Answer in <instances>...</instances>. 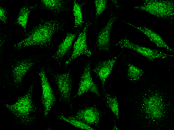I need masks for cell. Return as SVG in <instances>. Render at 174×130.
<instances>
[{"instance_id": "cell-1", "label": "cell", "mask_w": 174, "mask_h": 130, "mask_svg": "<svg viewBox=\"0 0 174 130\" xmlns=\"http://www.w3.org/2000/svg\"><path fill=\"white\" fill-rule=\"evenodd\" d=\"M138 100L139 114L149 123H161L168 119L171 104L162 93L157 90H148Z\"/></svg>"}, {"instance_id": "cell-2", "label": "cell", "mask_w": 174, "mask_h": 130, "mask_svg": "<svg viewBox=\"0 0 174 130\" xmlns=\"http://www.w3.org/2000/svg\"><path fill=\"white\" fill-rule=\"evenodd\" d=\"M63 27L62 23L57 20H41L28 33L25 38L14 44V47L17 50L33 45L38 46L43 48H48L51 45L53 35L63 30Z\"/></svg>"}, {"instance_id": "cell-3", "label": "cell", "mask_w": 174, "mask_h": 130, "mask_svg": "<svg viewBox=\"0 0 174 130\" xmlns=\"http://www.w3.org/2000/svg\"><path fill=\"white\" fill-rule=\"evenodd\" d=\"M33 84L32 83L27 93L19 97L14 103L5 104V107L12 112L15 118L25 125L31 123L35 119L34 115L37 109L32 98Z\"/></svg>"}, {"instance_id": "cell-4", "label": "cell", "mask_w": 174, "mask_h": 130, "mask_svg": "<svg viewBox=\"0 0 174 130\" xmlns=\"http://www.w3.org/2000/svg\"><path fill=\"white\" fill-rule=\"evenodd\" d=\"M134 8L162 18H173L174 15V3L172 1L145 0L142 5Z\"/></svg>"}, {"instance_id": "cell-5", "label": "cell", "mask_w": 174, "mask_h": 130, "mask_svg": "<svg viewBox=\"0 0 174 130\" xmlns=\"http://www.w3.org/2000/svg\"><path fill=\"white\" fill-rule=\"evenodd\" d=\"M116 45L122 48L131 49L151 61L156 58L164 59L173 56L172 55L164 53L157 50L150 49L136 44L130 41L126 38L122 39L116 44Z\"/></svg>"}, {"instance_id": "cell-6", "label": "cell", "mask_w": 174, "mask_h": 130, "mask_svg": "<svg viewBox=\"0 0 174 130\" xmlns=\"http://www.w3.org/2000/svg\"><path fill=\"white\" fill-rule=\"evenodd\" d=\"M38 73L41 80L42 88L41 101L44 108V117H46L55 103L56 100L53 90L45 75L44 68H41Z\"/></svg>"}, {"instance_id": "cell-7", "label": "cell", "mask_w": 174, "mask_h": 130, "mask_svg": "<svg viewBox=\"0 0 174 130\" xmlns=\"http://www.w3.org/2000/svg\"><path fill=\"white\" fill-rule=\"evenodd\" d=\"M70 70L66 73H52L59 91L60 97V101H63L71 104L70 96L72 90V80Z\"/></svg>"}, {"instance_id": "cell-8", "label": "cell", "mask_w": 174, "mask_h": 130, "mask_svg": "<svg viewBox=\"0 0 174 130\" xmlns=\"http://www.w3.org/2000/svg\"><path fill=\"white\" fill-rule=\"evenodd\" d=\"M102 113L96 105L80 110L74 115L68 117L80 121L88 125L99 127L98 123Z\"/></svg>"}, {"instance_id": "cell-9", "label": "cell", "mask_w": 174, "mask_h": 130, "mask_svg": "<svg viewBox=\"0 0 174 130\" xmlns=\"http://www.w3.org/2000/svg\"><path fill=\"white\" fill-rule=\"evenodd\" d=\"M90 24V23L89 22H87L82 31L79 34L76 41L74 43L72 55L65 63L66 67L72 60L80 55H85L90 57L91 55V52L87 44L86 34L87 29Z\"/></svg>"}, {"instance_id": "cell-10", "label": "cell", "mask_w": 174, "mask_h": 130, "mask_svg": "<svg viewBox=\"0 0 174 130\" xmlns=\"http://www.w3.org/2000/svg\"><path fill=\"white\" fill-rule=\"evenodd\" d=\"M90 71V64L88 62L85 65L80 78L77 94L79 96L89 91L98 96L100 95L97 86L91 76Z\"/></svg>"}, {"instance_id": "cell-11", "label": "cell", "mask_w": 174, "mask_h": 130, "mask_svg": "<svg viewBox=\"0 0 174 130\" xmlns=\"http://www.w3.org/2000/svg\"><path fill=\"white\" fill-rule=\"evenodd\" d=\"M116 19L115 17H111L106 25L99 33L97 38L96 45L99 50L109 52L111 29Z\"/></svg>"}, {"instance_id": "cell-12", "label": "cell", "mask_w": 174, "mask_h": 130, "mask_svg": "<svg viewBox=\"0 0 174 130\" xmlns=\"http://www.w3.org/2000/svg\"><path fill=\"white\" fill-rule=\"evenodd\" d=\"M34 64V62L30 59L19 61L15 64L12 69V74L14 82L16 84H21L27 71Z\"/></svg>"}, {"instance_id": "cell-13", "label": "cell", "mask_w": 174, "mask_h": 130, "mask_svg": "<svg viewBox=\"0 0 174 130\" xmlns=\"http://www.w3.org/2000/svg\"><path fill=\"white\" fill-rule=\"evenodd\" d=\"M117 57L116 56L107 60L99 62L93 70L100 79L103 89L107 78L112 71Z\"/></svg>"}, {"instance_id": "cell-14", "label": "cell", "mask_w": 174, "mask_h": 130, "mask_svg": "<svg viewBox=\"0 0 174 130\" xmlns=\"http://www.w3.org/2000/svg\"><path fill=\"white\" fill-rule=\"evenodd\" d=\"M77 34V33H67L65 38L58 46L56 52L52 57V59L56 60L60 64L63 57L70 49Z\"/></svg>"}, {"instance_id": "cell-15", "label": "cell", "mask_w": 174, "mask_h": 130, "mask_svg": "<svg viewBox=\"0 0 174 130\" xmlns=\"http://www.w3.org/2000/svg\"><path fill=\"white\" fill-rule=\"evenodd\" d=\"M126 23L142 32L157 47L164 48L171 52H174L173 50L166 44L158 34L146 27H138L128 23Z\"/></svg>"}, {"instance_id": "cell-16", "label": "cell", "mask_w": 174, "mask_h": 130, "mask_svg": "<svg viewBox=\"0 0 174 130\" xmlns=\"http://www.w3.org/2000/svg\"><path fill=\"white\" fill-rule=\"evenodd\" d=\"M37 6V4L32 5H26L20 9L18 15L15 20L14 23L21 26L23 28L25 36L27 35L26 26L28 20L30 12Z\"/></svg>"}, {"instance_id": "cell-17", "label": "cell", "mask_w": 174, "mask_h": 130, "mask_svg": "<svg viewBox=\"0 0 174 130\" xmlns=\"http://www.w3.org/2000/svg\"><path fill=\"white\" fill-rule=\"evenodd\" d=\"M41 5L43 8L55 13H57L66 10L64 5L66 1L62 0H42Z\"/></svg>"}, {"instance_id": "cell-18", "label": "cell", "mask_w": 174, "mask_h": 130, "mask_svg": "<svg viewBox=\"0 0 174 130\" xmlns=\"http://www.w3.org/2000/svg\"><path fill=\"white\" fill-rule=\"evenodd\" d=\"M85 3L79 4L76 0L73 1V14L75 19L74 27H81L84 22L83 20L81 8Z\"/></svg>"}, {"instance_id": "cell-19", "label": "cell", "mask_w": 174, "mask_h": 130, "mask_svg": "<svg viewBox=\"0 0 174 130\" xmlns=\"http://www.w3.org/2000/svg\"><path fill=\"white\" fill-rule=\"evenodd\" d=\"M128 67V77L132 82H135L137 81L144 73V72L142 70L132 64H129Z\"/></svg>"}, {"instance_id": "cell-20", "label": "cell", "mask_w": 174, "mask_h": 130, "mask_svg": "<svg viewBox=\"0 0 174 130\" xmlns=\"http://www.w3.org/2000/svg\"><path fill=\"white\" fill-rule=\"evenodd\" d=\"M105 98L107 104L112 112L118 119L119 117V108L116 96H112L106 93Z\"/></svg>"}, {"instance_id": "cell-21", "label": "cell", "mask_w": 174, "mask_h": 130, "mask_svg": "<svg viewBox=\"0 0 174 130\" xmlns=\"http://www.w3.org/2000/svg\"><path fill=\"white\" fill-rule=\"evenodd\" d=\"M58 118L60 120H65L72 124L73 126L79 128L87 130H93L94 129L82 122L78 120L71 119L68 117L66 118L62 114L58 116Z\"/></svg>"}, {"instance_id": "cell-22", "label": "cell", "mask_w": 174, "mask_h": 130, "mask_svg": "<svg viewBox=\"0 0 174 130\" xmlns=\"http://www.w3.org/2000/svg\"><path fill=\"white\" fill-rule=\"evenodd\" d=\"M94 3L95 7V19L102 14L107 8V1L106 0H95Z\"/></svg>"}, {"instance_id": "cell-23", "label": "cell", "mask_w": 174, "mask_h": 130, "mask_svg": "<svg viewBox=\"0 0 174 130\" xmlns=\"http://www.w3.org/2000/svg\"><path fill=\"white\" fill-rule=\"evenodd\" d=\"M8 12L4 7L1 6L0 7V19L4 23L7 21Z\"/></svg>"}]
</instances>
